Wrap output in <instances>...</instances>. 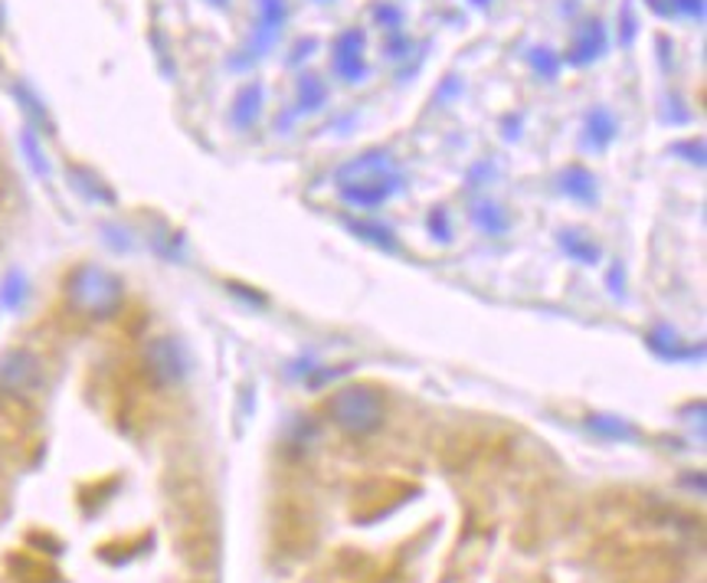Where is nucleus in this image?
Here are the masks:
<instances>
[{
  "label": "nucleus",
  "instance_id": "ddd939ff",
  "mask_svg": "<svg viewBox=\"0 0 707 583\" xmlns=\"http://www.w3.org/2000/svg\"><path fill=\"white\" fill-rule=\"evenodd\" d=\"M590 429H596L600 436H610V439H635V429L626 426L623 419H610V417H593L586 419Z\"/></svg>",
  "mask_w": 707,
  "mask_h": 583
},
{
  "label": "nucleus",
  "instance_id": "423d86ee",
  "mask_svg": "<svg viewBox=\"0 0 707 583\" xmlns=\"http://www.w3.org/2000/svg\"><path fill=\"white\" fill-rule=\"evenodd\" d=\"M285 17H289L285 0H262V3H259V27H256L252 46L246 50L242 60H236L233 66H246V63L259 60V53H266V50L279 40V30H282Z\"/></svg>",
  "mask_w": 707,
  "mask_h": 583
},
{
  "label": "nucleus",
  "instance_id": "412c9836",
  "mask_svg": "<svg viewBox=\"0 0 707 583\" xmlns=\"http://www.w3.org/2000/svg\"><path fill=\"white\" fill-rule=\"evenodd\" d=\"M475 3H478V7H485V3H488V0H475Z\"/></svg>",
  "mask_w": 707,
  "mask_h": 583
},
{
  "label": "nucleus",
  "instance_id": "f8f14e48",
  "mask_svg": "<svg viewBox=\"0 0 707 583\" xmlns=\"http://www.w3.org/2000/svg\"><path fill=\"white\" fill-rule=\"evenodd\" d=\"M563 190L573 194V197H580V200H590L593 197V177L583 167H570L563 174Z\"/></svg>",
  "mask_w": 707,
  "mask_h": 583
},
{
  "label": "nucleus",
  "instance_id": "9b49d317",
  "mask_svg": "<svg viewBox=\"0 0 707 583\" xmlns=\"http://www.w3.org/2000/svg\"><path fill=\"white\" fill-rule=\"evenodd\" d=\"M324 98H327V89L321 85L318 76L299 80V108H302V112H318V108L324 105Z\"/></svg>",
  "mask_w": 707,
  "mask_h": 583
},
{
  "label": "nucleus",
  "instance_id": "4468645a",
  "mask_svg": "<svg viewBox=\"0 0 707 583\" xmlns=\"http://www.w3.org/2000/svg\"><path fill=\"white\" fill-rule=\"evenodd\" d=\"M560 240H563V250L570 252V256H576V259H583V262H593L600 256L593 243H580V237H573V233H563Z\"/></svg>",
  "mask_w": 707,
  "mask_h": 583
},
{
  "label": "nucleus",
  "instance_id": "dca6fc26",
  "mask_svg": "<svg viewBox=\"0 0 707 583\" xmlns=\"http://www.w3.org/2000/svg\"><path fill=\"white\" fill-rule=\"evenodd\" d=\"M351 230H357V233H364L371 243H384V247H393L391 233L387 230H381V227H367V223H351Z\"/></svg>",
  "mask_w": 707,
  "mask_h": 583
},
{
  "label": "nucleus",
  "instance_id": "6ab92c4d",
  "mask_svg": "<svg viewBox=\"0 0 707 583\" xmlns=\"http://www.w3.org/2000/svg\"><path fill=\"white\" fill-rule=\"evenodd\" d=\"M672 3H678V10L695 13V17H701V13H705V0H672Z\"/></svg>",
  "mask_w": 707,
  "mask_h": 583
},
{
  "label": "nucleus",
  "instance_id": "a211bd4d",
  "mask_svg": "<svg viewBox=\"0 0 707 583\" xmlns=\"http://www.w3.org/2000/svg\"><path fill=\"white\" fill-rule=\"evenodd\" d=\"M675 152L688 155L695 165H705V142H688V145H675Z\"/></svg>",
  "mask_w": 707,
  "mask_h": 583
},
{
  "label": "nucleus",
  "instance_id": "6e6552de",
  "mask_svg": "<svg viewBox=\"0 0 707 583\" xmlns=\"http://www.w3.org/2000/svg\"><path fill=\"white\" fill-rule=\"evenodd\" d=\"M606 50V33H603V27H600V20H593L583 33H580V40L573 43V50L566 53V60L570 63H590V60H596L600 53Z\"/></svg>",
  "mask_w": 707,
  "mask_h": 583
},
{
  "label": "nucleus",
  "instance_id": "20e7f679",
  "mask_svg": "<svg viewBox=\"0 0 707 583\" xmlns=\"http://www.w3.org/2000/svg\"><path fill=\"white\" fill-rule=\"evenodd\" d=\"M46 381V371H43V361L27 351V347H13L0 357V391L17 397V400H27L33 397Z\"/></svg>",
  "mask_w": 707,
  "mask_h": 583
},
{
  "label": "nucleus",
  "instance_id": "7ed1b4c3",
  "mask_svg": "<svg viewBox=\"0 0 707 583\" xmlns=\"http://www.w3.org/2000/svg\"><path fill=\"white\" fill-rule=\"evenodd\" d=\"M70 299L79 312L92 315V319H105L118 309L122 302V285L115 275H108L98 266H82L70 279Z\"/></svg>",
  "mask_w": 707,
  "mask_h": 583
},
{
  "label": "nucleus",
  "instance_id": "9d476101",
  "mask_svg": "<svg viewBox=\"0 0 707 583\" xmlns=\"http://www.w3.org/2000/svg\"><path fill=\"white\" fill-rule=\"evenodd\" d=\"M586 135L596 142V145H606L616 138V118L606 112V108H593L590 118H586Z\"/></svg>",
  "mask_w": 707,
  "mask_h": 583
},
{
  "label": "nucleus",
  "instance_id": "f257e3e1",
  "mask_svg": "<svg viewBox=\"0 0 707 583\" xmlns=\"http://www.w3.org/2000/svg\"><path fill=\"white\" fill-rule=\"evenodd\" d=\"M337 177H341V194L361 207H374V204L387 200L399 184V177L391 170V158L381 152H371V155L344 165Z\"/></svg>",
  "mask_w": 707,
  "mask_h": 583
},
{
  "label": "nucleus",
  "instance_id": "f3484780",
  "mask_svg": "<svg viewBox=\"0 0 707 583\" xmlns=\"http://www.w3.org/2000/svg\"><path fill=\"white\" fill-rule=\"evenodd\" d=\"M374 17H377L384 27H391V30H396V27H399V20H403V13H399L396 7H391V3H381V7L374 10Z\"/></svg>",
  "mask_w": 707,
  "mask_h": 583
},
{
  "label": "nucleus",
  "instance_id": "2eb2a0df",
  "mask_svg": "<svg viewBox=\"0 0 707 583\" xmlns=\"http://www.w3.org/2000/svg\"><path fill=\"white\" fill-rule=\"evenodd\" d=\"M531 63H534V70L538 73H544V76H557V70H560V56H553L550 50H534L531 53Z\"/></svg>",
  "mask_w": 707,
  "mask_h": 583
},
{
  "label": "nucleus",
  "instance_id": "0eeeda50",
  "mask_svg": "<svg viewBox=\"0 0 707 583\" xmlns=\"http://www.w3.org/2000/svg\"><path fill=\"white\" fill-rule=\"evenodd\" d=\"M334 73L347 83H361L367 76L364 63V30H344L334 40Z\"/></svg>",
  "mask_w": 707,
  "mask_h": 583
},
{
  "label": "nucleus",
  "instance_id": "aec40b11",
  "mask_svg": "<svg viewBox=\"0 0 707 583\" xmlns=\"http://www.w3.org/2000/svg\"><path fill=\"white\" fill-rule=\"evenodd\" d=\"M210 3H217V7H223V3H227V0H210Z\"/></svg>",
  "mask_w": 707,
  "mask_h": 583
},
{
  "label": "nucleus",
  "instance_id": "f03ea898",
  "mask_svg": "<svg viewBox=\"0 0 707 583\" xmlns=\"http://www.w3.org/2000/svg\"><path fill=\"white\" fill-rule=\"evenodd\" d=\"M327 417L351 436H371L384 423V397L367 384L344 387L327 400Z\"/></svg>",
  "mask_w": 707,
  "mask_h": 583
},
{
  "label": "nucleus",
  "instance_id": "39448f33",
  "mask_svg": "<svg viewBox=\"0 0 707 583\" xmlns=\"http://www.w3.org/2000/svg\"><path fill=\"white\" fill-rule=\"evenodd\" d=\"M142 364L148 371V377L160 384V387H170L177 381H184L187 374V357H184V347L170 337H155L145 344V354H142Z\"/></svg>",
  "mask_w": 707,
  "mask_h": 583
},
{
  "label": "nucleus",
  "instance_id": "1a4fd4ad",
  "mask_svg": "<svg viewBox=\"0 0 707 583\" xmlns=\"http://www.w3.org/2000/svg\"><path fill=\"white\" fill-rule=\"evenodd\" d=\"M259 108H262V85H246L239 89L233 102V122L239 128H249L256 118H259Z\"/></svg>",
  "mask_w": 707,
  "mask_h": 583
}]
</instances>
